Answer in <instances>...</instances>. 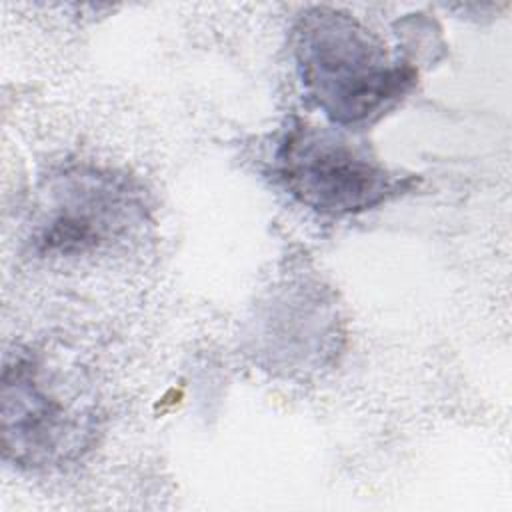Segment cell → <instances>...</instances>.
<instances>
[{"instance_id":"1","label":"cell","mask_w":512,"mask_h":512,"mask_svg":"<svg viewBox=\"0 0 512 512\" xmlns=\"http://www.w3.org/2000/svg\"><path fill=\"white\" fill-rule=\"evenodd\" d=\"M296 60L308 96L340 126L378 118L414 84L408 64L346 12L318 6L296 24Z\"/></svg>"},{"instance_id":"2","label":"cell","mask_w":512,"mask_h":512,"mask_svg":"<svg viewBox=\"0 0 512 512\" xmlns=\"http://www.w3.org/2000/svg\"><path fill=\"white\" fill-rule=\"evenodd\" d=\"M2 452L20 468H52L76 460L96 432L86 394L36 352H16L2 372Z\"/></svg>"},{"instance_id":"3","label":"cell","mask_w":512,"mask_h":512,"mask_svg":"<svg viewBox=\"0 0 512 512\" xmlns=\"http://www.w3.org/2000/svg\"><path fill=\"white\" fill-rule=\"evenodd\" d=\"M276 172L304 206L334 216L368 210L402 188V180L366 148L312 126L288 132L276 154Z\"/></svg>"},{"instance_id":"4","label":"cell","mask_w":512,"mask_h":512,"mask_svg":"<svg viewBox=\"0 0 512 512\" xmlns=\"http://www.w3.org/2000/svg\"><path fill=\"white\" fill-rule=\"evenodd\" d=\"M126 188L98 174H72L54 188L34 242L42 254H78L112 240L132 214Z\"/></svg>"}]
</instances>
